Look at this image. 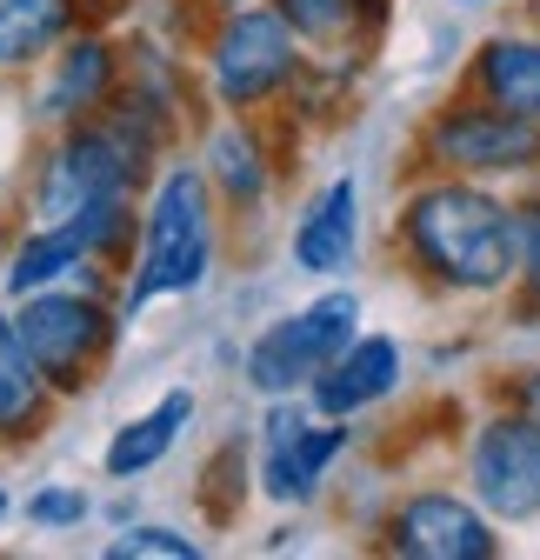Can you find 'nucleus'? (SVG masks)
Returning a JSON list of instances; mask_svg holds the SVG:
<instances>
[{
    "instance_id": "obj_23",
    "label": "nucleus",
    "mask_w": 540,
    "mask_h": 560,
    "mask_svg": "<svg viewBox=\"0 0 540 560\" xmlns=\"http://www.w3.org/2000/svg\"><path fill=\"white\" fill-rule=\"evenodd\" d=\"M520 407L540 420V374H527V381H520Z\"/></svg>"
},
{
    "instance_id": "obj_13",
    "label": "nucleus",
    "mask_w": 540,
    "mask_h": 560,
    "mask_svg": "<svg viewBox=\"0 0 540 560\" xmlns=\"http://www.w3.org/2000/svg\"><path fill=\"white\" fill-rule=\"evenodd\" d=\"M54 400H60V394L47 387L40 361L27 354L21 320L0 307V441H34Z\"/></svg>"
},
{
    "instance_id": "obj_9",
    "label": "nucleus",
    "mask_w": 540,
    "mask_h": 560,
    "mask_svg": "<svg viewBox=\"0 0 540 560\" xmlns=\"http://www.w3.org/2000/svg\"><path fill=\"white\" fill-rule=\"evenodd\" d=\"M387 553L408 560H494L501 540L488 527V508H467L454 494H414L387 514Z\"/></svg>"
},
{
    "instance_id": "obj_25",
    "label": "nucleus",
    "mask_w": 540,
    "mask_h": 560,
    "mask_svg": "<svg viewBox=\"0 0 540 560\" xmlns=\"http://www.w3.org/2000/svg\"><path fill=\"white\" fill-rule=\"evenodd\" d=\"M467 8H481V0H467Z\"/></svg>"
},
{
    "instance_id": "obj_16",
    "label": "nucleus",
    "mask_w": 540,
    "mask_h": 560,
    "mask_svg": "<svg viewBox=\"0 0 540 560\" xmlns=\"http://www.w3.org/2000/svg\"><path fill=\"white\" fill-rule=\"evenodd\" d=\"M94 254H87V241L74 234V228H47V221H34L27 228V241L8 254V273H0V288H8V301H21V294H40V288H60L67 273H81Z\"/></svg>"
},
{
    "instance_id": "obj_22",
    "label": "nucleus",
    "mask_w": 540,
    "mask_h": 560,
    "mask_svg": "<svg viewBox=\"0 0 540 560\" xmlns=\"http://www.w3.org/2000/svg\"><path fill=\"white\" fill-rule=\"evenodd\" d=\"M27 521L34 527H81L87 521V494L81 487H40V494L27 501Z\"/></svg>"
},
{
    "instance_id": "obj_4",
    "label": "nucleus",
    "mask_w": 540,
    "mask_h": 560,
    "mask_svg": "<svg viewBox=\"0 0 540 560\" xmlns=\"http://www.w3.org/2000/svg\"><path fill=\"white\" fill-rule=\"evenodd\" d=\"M301 34L281 8H221L214 34H208V88L227 114H254L267 101H281L287 88H301Z\"/></svg>"
},
{
    "instance_id": "obj_17",
    "label": "nucleus",
    "mask_w": 540,
    "mask_h": 560,
    "mask_svg": "<svg viewBox=\"0 0 540 560\" xmlns=\"http://www.w3.org/2000/svg\"><path fill=\"white\" fill-rule=\"evenodd\" d=\"M81 21V0H0V67H40Z\"/></svg>"
},
{
    "instance_id": "obj_7",
    "label": "nucleus",
    "mask_w": 540,
    "mask_h": 560,
    "mask_svg": "<svg viewBox=\"0 0 540 560\" xmlns=\"http://www.w3.org/2000/svg\"><path fill=\"white\" fill-rule=\"evenodd\" d=\"M260 428H267L260 434V494L281 508H307L320 494L327 467L348 454V420H327L314 400L281 394V400H267Z\"/></svg>"
},
{
    "instance_id": "obj_21",
    "label": "nucleus",
    "mask_w": 540,
    "mask_h": 560,
    "mask_svg": "<svg viewBox=\"0 0 540 560\" xmlns=\"http://www.w3.org/2000/svg\"><path fill=\"white\" fill-rule=\"evenodd\" d=\"M514 214H520V307L540 314V194Z\"/></svg>"
},
{
    "instance_id": "obj_5",
    "label": "nucleus",
    "mask_w": 540,
    "mask_h": 560,
    "mask_svg": "<svg viewBox=\"0 0 540 560\" xmlns=\"http://www.w3.org/2000/svg\"><path fill=\"white\" fill-rule=\"evenodd\" d=\"M354 334H361V301H354V294H320V301H307L301 314H281L274 327L254 334L247 361H240V381H247L260 400L307 394V387L354 347Z\"/></svg>"
},
{
    "instance_id": "obj_3",
    "label": "nucleus",
    "mask_w": 540,
    "mask_h": 560,
    "mask_svg": "<svg viewBox=\"0 0 540 560\" xmlns=\"http://www.w3.org/2000/svg\"><path fill=\"white\" fill-rule=\"evenodd\" d=\"M14 320H21L27 354L40 361V374H47V387H54L60 400L87 394V387L107 374L114 340H120V327H127L120 307H107V301L87 294V288H67V280H60V288H40V294H21V301H14Z\"/></svg>"
},
{
    "instance_id": "obj_15",
    "label": "nucleus",
    "mask_w": 540,
    "mask_h": 560,
    "mask_svg": "<svg viewBox=\"0 0 540 560\" xmlns=\"http://www.w3.org/2000/svg\"><path fill=\"white\" fill-rule=\"evenodd\" d=\"M474 94L540 120V40L533 34H494L474 54Z\"/></svg>"
},
{
    "instance_id": "obj_19",
    "label": "nucleus",
    "mask_w": 540,
    "mask_h": 560,
    "mask_svg": "<svg viewBox=\"0 0 540 560\" xmlns=\"http://www.w3.org/2000/svg\"><path fill=\"white\" fill-rule=\"evenodd\" d=\"M274 8L294 21V34L307 47H341V40H354V21L367 0H274Z\"/></svg>"
},
{
    "instance_id": "obj_12",
    "label": "nucleus",
    "mask_w": 540,
    "mask_h": 560,
    "mask_svg": "<svg viewBox=\"0 0 540 560\" xmlns=\"http://www.w3.org/2000/svg\"><path fill=\"white\" fill-rule=\"evenodd\" d=\"M354 247H361V187L327 180L307 200V214L294 221V267L314 280H333V273L354 267Z\"/></svg>"
},
{
    "instance_id": "obj_11",
    "label": "nucleus",
    "mask_w": 540,
    "mask_h": 560,
    "mask_svg": "<svg viewBox=\"0 0 540 560\" xmlns=\"http://www.w3.org/2000/svg\"><path fill=\"white\" fill-rule=\"evenodd\" d=\"M394 381H400V340H394V334H354V347L307 387V400H314L327 420H354V413H367L374 400H387Z\"/></svg>"
},
{
    "instance_id": "obj_6",
    "label": "nucleus",
    "mask_w": 540,
    "mask_h": 560,
    "mask_svg": "<svg viewBox=\"0 0 540 560\" xmlns=\"http://www.w3.org/2000/svg\"><path fill=\"white\" fill-rule=\"evenodd\" d=\"M421 161L441 174H527L540 167V120L501 101H454L421 127Z\"/></svg>"
},
{
    "instance_id": "obj_14",
    "label": "nucleus",
    "mask_w": 540,
    "mask_h": 560,
    "mask_svg": "<svg viewBox=\"0 0 540 560\" xmlns=\"http://www.w3.org/2000/svg\"><path fill=\"white\" fill-rule=\"evenodd\" d=\"M193 420V394L187 387H174V394H161L141 420H127V428H114V441H107V454H101V467L114 474V480H141L148 467H161L167 460V447L180 441V428Z\"/></svg>"
},
{
    "instance_id": "obj_10",
    "label": "nucleus",
    "mask_w": 540,
    "mask_h": 560,
    "mask_svg": "<svg viewBox=\"0 0 540 560\" xmlns=\"http://www.w3.org/2000/svg\"><path fill=\"white\" fill-rule=\"evenodd\" d=\"M114 94H120V54H114V40L107 34H67L47 54V81H40L34 114L47 127H74V120H94Z\"/></svg>"
},
{
    "instance_id": "obj_8",
    "label": "nucleus",
    "mask_w": 540,
    "mask_h": 560,
    "mask_svg": "<svg viewBox=\"0 0 540 560\" xmlns=\"http://www.w3.org/2000/svg\"><path fill=\"white\" fill-rule=\"evenodd\" d=\"M467 480L494 521H540V420L527 407L481 420L467 447Z\"/></svg>"
},
{
    "instance_id": "obj_20",
    "label": "nucleus",
    "mask_w": 540,
    "mask_h": 560,
    "mask_svg": "<svg viewBox=\"0 0 540 560\" xmlns=\"http://www.w3.org/2000/svg\"><path fill=\"white\" fill-rule=\"evenodd\" d=\"M107 560H200V540L180 527H127L107 540Z\"/></svg>"
},
{
    "instance_id": "obj_2",
    "label": "nucleus",
    "mask_w": 540,
    "mask_h": 560,
    "mask_svg": "<svg viewBox=\"0 0 540 560\" xmlns=\"http://www.w3.org/2000/svg\"><path fill=\"white\" fill-rule=\"evenodd\" d=\"M214 273V180L208 167H167L141 207V254L120 288V314L141 320L154 301L193 294Z\"/></svg>"
},
{
    "instance_id": "obj_1",
    "label": "nucleus",
    "mask_w": 540,
    "mask_h": 560,
    "mask_svg": "<svg viewBox=\"0 0 540 560\" xmlns=\"http://www.w3.org/2000/svg\"><path fill=\"white\" fill-rule=\"evenodd\" d=\"M400 247L447 294H494L520 273V214L467 174L427 180L400 207Z\"/></svg>"
},
{
    "instance_id": "obj_18",
    "label": "nucleus",
    "mask_w": 540,
    "mask_h": 560,
    "mask_svg": "<svg viewBox=\"0 0 540 560\" xmlns=\"http://www.w3.org/2000/svg\"><path fill=\"white\" fill-rule=\"evenodd\" d=\"M208 180L234 200V207H254L260 194H267V180H274V161H267V140L247 127V114H234L227 127H214L208 133Z\"/></svg>"
},
{
    "instance_id": "obj_24",
    "label": "nucleus",
    "mask_w": 540,
    "mask_h": 560,
    "mask_svg": "<svg viewBox=\"0 0 540 560\" xmlns=\"http://www.w3.org/2000/svg\"><path fill=\"white\" fill-rule=\"evenodd\" d=\"M0 514H8V487H0Z\"/></svg>"
}]
</instances>
